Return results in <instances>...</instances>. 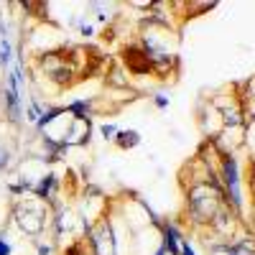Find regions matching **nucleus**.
Here are the masks:
<instances>
[{
	"label": "nucleus",
	"instance_id": "obj_1",
	"mask_svg": "<svg viewBox=\"0 0 255 255\" xmlns=\"http://www.w3.org/2000/svg\"><path fill=\"white\" fill-rule=\"evenodd\" d=\"M0 255H8V245H3V243H0Z\"/></svg>",
	"mask_w": 255,
	"mask_h": 255
}]
</instances>
